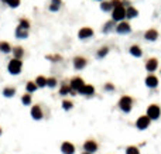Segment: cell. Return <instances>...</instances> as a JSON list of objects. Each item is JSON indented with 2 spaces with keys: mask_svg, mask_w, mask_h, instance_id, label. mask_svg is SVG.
<instances>
[{
  "mask_svg": "<svg viewBox=\"0 0 161 154\" xmlns=\"http://www.w3.org/2000/svg\"><path fill=\"white\" fill-rule=\"evenodd\" d=\"M124 19H126V7L124 6H119V7H114L112 10V20L123 21Z\"/></svg>",
  "mask_w": 161,
  "mask_h": 154,
  "instance_id": "6da1fadb",
  "label": "cell"
},
{
  "mask_svg": "<svg viewBox=\"0 0 161 154\" xmlns=\"http://www.w3.org/2000/svg\"><path fill=\"white\" fill-rule=\"evenodd\" d=\"M21 61H20V58H13L9 62V71H10V74H14V75H17L20 71H21Z\"/></svg>",
  "mask_w": 161,
  "mask_h": 154,
  "instance_id": "7a4b0ae2",
  "label": "cell"
},
{
  "mask_svg": "<svg viewBox=\"0 0 161 154\" xmlns=\"http://www.w3.org/2000/svg\"><path fill=\"white\" fill-rule=\"evenodd\" d=\"M131 31V27H130V24L127 21H119V24L116 26V33H119V34H129V33Z\"/></svg>",
  "mask_w": 161,
  "mask_h": 154,
  "instance_id": "3957f363",
  "label": "cell"
},
{
  "mask_svg": "<svg viewBox=\"0 0 161 154\" xmlns=\"http://www.w3.org/2000/svg\"><path fill=\"white\" fill-rule=\"evenodd\" d=\"M119 106H120V109L123 112H130V109H131V98L123 96L120 99V102H119Z\"/></svg>",
  "mask_w": 161,
  "mask_h": 154,
  "instance_id": "277c9868",
  "label": "cell"
},
{
  "mask_svg": "<svg viewBox=\"0 0 161 154\" xmlns=\"http://www.w3.org/2000/svg\"><path fill=\"white\" fill-rule=\"evenodd\" d=\"M160 107L157 106V105H151V106H148V109H147V116L150 117V119H158L160 117Z\"/></svg>",
  "mask_w": 161,
  "mask_h": 154,
  "instance_id": "5b68a950",
  "label": "cell"
},
{
  "mask_svg": "<svg viewBox=\"0 0 161 154\" xmlns=\"http://www.w3.org/2000/svg\"><path fill=\"white\" fill-rule=\"evenodd\" d=\"M93 36V30H92L91 27H82L79 31H78V37L80 40H86V38H89Z\"/></svg>",
  "mask_w": 161,
  "mask_h": 154,
  "instance_id": "8992f818",
  "label": "cell"
},
{
  "mask_svg": "<svg viewBox=\"0 0 161 154\" xmlns=\"http://www.w3.org/2000/svg\"><path fill=\"white\" fill-rule=\"evenodd\" d=\"M144 38L148 40V41H156L157 38H158V31H157L156 28H150V30H147L144 33Z\"/></svg>",
  "mask_w": 161,
  "mask_h": 154,
  "instance_id": "52a82bcc",
  "label": "cell"
},
{
  "mask_svg": "<svg viewBox=\"0 0 161 154\" xmlns=\"http://www.w3.org/2000/svg\"><path fill=\"white\" fill-rule=\"evenodd\" d=\"M137 127L140 129V130H143V129H145L148 124H150V117L148 116H141V117H139L137 119Z\"/></svg>",
  "mask_w": 161,
  "mask_h": 154,
  "instance_id": "ba28073f",
  "label": "cell"
},
{
  "mask_svg": "<svg viewBox=\"0 0 161 154\" xmlns=\"http://www.w3.org/2000/svg\"><path fill=\"white\" fill-rule=\"evenodd\" d=\"M83 85H85V84H83V81L80 79V78H74V79L71 81V85H69V86H71V89L79 90Z\"/></svg>",
  "mask_w": 161,
  "mask_h": 154,
  "instance_id": "9c48e42d",
  "label": "cell"
},
{
  "mask_svg": "<svg viewBox=\"0 0 161 154\" xmlns=\"http://www.w3.org/2000/svg\"><path fill=\"white\" fill-rule=\"evenodd\" d=\"M85 65H86V59L83 58V57H76V58L74 59V67H75V69L85 68Z\"/></svg>",
  "mask_w": 161,
  "mask_h": 154,
  "instance_id": "30bf717a",
  "label": "cell"
},
{
  "mask_svg": "<svg viewBox=\"0 0 161 154\" xmlns=\"http://www.w3.org/2000/svg\"><path fill=\"white\" fill-rule=\"evenodd\" d=\"M83 147H85L86 151H89V153H95V151L97 150V144L95 143L93 140H88V141L85 143V146H83Z\"/></svg>",
  "mask_w": 161,
  "mask_h": 154,
  "instance_id": "8fae6325",
  "label": "cell"
},
{
  "mask_svg": "<svg viewBox=\"0 0 161 154\" xmlns=\"http://www.w3.org/2000/svg\"><path fill=\"white\" fill-rule=\"evenodd\" d=\"M157 67H158V62H157L156 58H151L147 61V64H145V68H147V71H150V72H153V71H156Z\"/></svg>",
  "mask_w": 161,
  "mask_h": 154,
  "instance_id": "7c38bea8",
  "label": "cell"
},
{
  "mask_svg": "<svg viewBox=\"0 0 161 154\" xmlns=\"http://www.w3.org/2000/svg\"><path fill=\"white\" fill-rule=\"evenodd\" d=\"M139 16V10L137 9H134L131 6H129L127 9H126V17L127 19H134V17Z\"/></svg>",
  "mask_w": 161,
  "mask_h": 154,
  "instance_id": "4fadbf2b",
  "label": "cell"
},
{
  "mask_svg": "<svg viewBox=\"0 0 161 154\" xmlns=\"http://www.w3.org/2000/svg\"><path fill=\"white\" fill-rule=\"evenodd\" d=\"M16 37L20 38V40H24V38L28 37V30H24L21 27H17L16 28Z\"/></svg>",
  "mask_w": 161,
  "mask_h": 154,
  "instance_id": "5bb4252c",
  "label": "cell"
},
{
  "mask_svg": "<svg viewBox=\"0 0 161 154\" xmlns=\"http://www.w3.org/2000/svg\"><path fill=\"white\" fill-rule=\"evenodd\" d=\"M62 153L64 154H74V151H75V147H74V146H72V144L71 143H68V141H66V143H64L62 144Z\"/></svg>",
  "mask_w": 161,
  "mask_h": 154,
  "instance_id": "9a60e30c",
  "label": "cell"
},
{
  "mask_svg": "<svg viewBox=\"0 0 161 154\" xmlns=\"http://www.w3.org/2000/svg\"><path fill=\"white\" fill-rule=\"evenodd\" d=\"M78 92L82 93V95H92V93L95 92V89H93V86H91V85H83Z\"/></svg>",
  "mask_w": 161,
  "mask_h": 154,
  "instance_id": "2e32d148",
  "label": "cell"
},
{
  "mask_svg": "<svg viewBox=\"0 0 161 154\" xmlns=\"http://www.w3.org/2000/svg\"><path fill=\"white\" fill-rule=\"evenodd\" d=\"M31 115H32V117L34 119H37V120H40L41 117H43V112H41V109H40V106H35L31 109Z\"/></svg>",
  "mask_w": 161,
  "mask_h": 154,
  "instance_id": "e0dca14e",
  "label": "cell"
},
{
  "mask_svg": "<svg viewBox=\"0 0 161 154\" xmlns=\"http://www.w3.org/2000/svg\"><path fill=\"white\" fill-rule=\"evenodd\" d=\"M145 84H147V86H150V88H156L157 84H158V79H157L156 76L150 75V76H147V79H145Z\"/></svg>",
  "mask_w": 161,
  "mask_h": 154,
  "instance_id": "ac0fdd59",
  "label": "cell"
},
{
  "mask_svg": "<svg viewBox=\"0 0 161 154\" xmlns=\"http://www.w3.org/2000/svg\"><path fill=\"white\" fill-rule=\"evenodd\" d=\"M114 20H110V21H107L105 26L102 27V33H109V31H112L113 28L116 27V24H114Z\"/></svg>",
  "mask_w": 161,
  "mask_h": 154,
  "instance_id": "d6986e66",
  "label": "cell"
},
{
  "mask_svg": "<svg viewBox=\"0 0 161 154\" xmlns=\"http://www.w3.org/2000/svg\"><path fill=\"white\" fill-rule=\"evenodd\" d=\"M61 0H51V6H49V10L51 11H58L61 9Z\"/></svg>",
  "mask_w": 161,
  "mask_h": 154,
  "instance_id": "ffe728a7",
  "label": "cell"
},
{
  "mask_svg": "<svg viewBox=\"0 0 161 154\" xmlns=\"http://www.w3.org/2000/svg\"><path fill=\"white\" fill-rule=\"evenodd\" d=\"M100 9H102L103 11H110L113 10V6L110 1H106V0H102V4H100Z\"/></svg>",
  "mask_w": 161,
  "mask_h": 154,
  "instance_id": "44dd1931",
  "label": "cell"
},
{
  "mask_svg": "<svg viewBox=\"0 0 161 154\" xmlns=\"http://www.w3.org/2000/svg\"><path fill=\"white\" fill-rule=\"evenodd\" d=\"M130 53H131V55H134V57H141V48L139 47V45H133V47L130 48Z\"/></svg>",
  "mask_w": 161,
  "mask_h": 154,
  "instance_id": "7402d4cb",
  "label": "cell"
},
{
  "mask_svg": "<svg viewBox=\"0 0 161 154\" xmlns=\"http://www.w3.org/2000/svg\"><path fill=\"white\" fill-rule=\"evenodd\" d=\"M0 51H3V53H10L11 51L10 44L6 43V41H0Z\"/></svg>",
  "mask_w": 161,
  "mask_h": 154,
  "instance_id": "603a6c76",
  "label": "cell"
},
{
  "mask_svg": "<svg viewBox=\"0 0 161 154\" xmlns=\"http://www.w3.org/2000/svg\"><path fill=\"white\" fill-rule=\"evenodd\" d=\"M3 3H6V4L9 6V7H13V9H16V7H18V4H20V0H1Z\"/></svg>",
  "mask_w": 161,
  "mask_h": 154,
  "instance_id": "cb8c5ba5",
  "label": "cell"
},
{
  "mask_svg": "<svg viewBox=\"0 0 161 154\" xmlns=\"http://www.w3.org/2000/svg\"><path fill=\"white\" fill-rule=\"evenodd\" d=\"M13 54H14V58H21L23 55H24V51H23L21 47H16L13 50Z\"/></svg>",
  "mask_w": 161,
  "mask_h": 154,
  "instance_id": "d4e9b609",
  "label": "cell"
},
{
  "mask_svg": "<svg viewBox=\"0 0 161 154\" xmlns=\"http://www.w3.org/2000/svg\"><path fill=\"white\" fill-rule=\"evenodd\" d=\"M18 27H21L24 30H28V28H30V21H28L27 19H21L20 23H18Z\"/></svg>",
  "mask_w": 161,
  "mask_h": 154,
  "instance_id": "484cf974",
  "label": "cell"
},
{
  "mask_svg": "<svg viewBox=\"0 0 161 154\" xmlns=\"http://www.w3.org/2000/svg\"><path fill=\"white\" fill-rule=\"evenodd\" d=\"M35 84H37V86H45L47 85V79H45L44 76H38L37 81H35Z\"/></svg>",
  "mask_w": 161,
  "mask_h": 154,
  "instance_id": "4316f807",
  "label": "cell"
},
{
  "mask_svg": "<svg viewBox=\"0 0 161 154\" xmlns=\"http://www.w3.org/2000/svg\"><path fill=\"white\" fill-rule=\"evenodd\" d=\"M14 92H16V90L13 89V88H6V89L3 90V95L7 96V98H10V96L14 95Z\"/></svg>",
  "mask_w": 161,
  "mask_h": 154,
  "instance_id": "83f0119b",
  "label": "cell"
},
{
  "mask_svg": "<svg viewBox=\"0 0 161 154\" xmlns=\"http://www.w3.org/2000/svg\"><path fill=\"white\" fill-rule=\"evenodd\" d=\"M107 51H109V48H107V47L100 48V50L97 51V57H99V58H102V57H105V55L107 54Z\"/></svg>",
  "mask_w": 161,
  "mask_h": 154,
  "instance_id": "f1b7e54d",
  "label": "cell"
},
{
  "mask_svg": "<svg viewBox=\"0 0 161 154\" xmlns=\"http://www.w3.org/2000/svg\"><path fill=\"white\" fill-rule=\"evenodd\" d=\"M35 89H37V84H34V82H28L27 84V90L28 92H34Z\"/></svg>",
  "mask_w": 161,
  "mask_h": 154,
  "instance_id": "f546056e",
  "label": "cell"
},
{
  "mask_svg": "<svg viewBox=\"0 0 161 154\" xmlns=\"http://www.w3.org/2000/svg\"><path fill=\"white\" fill-rule=\"evenodd\" d=\"M126 154H140L137 147H129V149L126 150Z\"/></svg>",
  "mask_w": 161,
  "mask_h": 154,
  "instance_id": "4dcf8cb0",
  "label": "cell"
},
{
  "mask_svg": "<svg viewBox=\"0 0 161 154\" xmlns=\"http://www.w3.org/2000/svg\"><path fill=\"white\" fill-rule=\"evenodd\" d=\"M68 92H71V86L64 85L62 88H61V95H66Z\"/></svg>",
  "mask_w": 161,
  "mask_h": 154,
  "instance_id": "1f68e13d",
  "label": "cell"
},
{
  "mask_svg": "<svg viewBox=\"0 0 161 154\" xmlns=\"http://www.w3.org/2000/svg\"><path fill=\"white\" fill-rule=\"evenodd\" d=\"M23 103H24V105H30V102H31V98H30V95H24L23 96Z\"/></svg>",
  "mask_w": 161,
  "mask_h": 154,
  "instance_id": "d6a6232c",
  "label": "cell"
},
{
  "mask_svg": "<svg viewBox=\"0 0 161 154\" xmlns=\"http://www.w3.org/2000/svg\"><path fill=\"white\" fill-rule=\"evenodd\" d=\"M47 85L51 86V88H54V86L57 85V81L54 79V78H49V79H47Z\"/></svg>",
  "mask_w": 161,
  "mask_h": 154,
  "instance_id": "836d02e7",
  "label": "cell"
},
{
  "mask_svg": "<svg viewBox=\"0 0 161 154\" xmlns=\"http://www.w3.org/2000/svg\"><path fill=\"white\" fill-rule=\"evenodd\" d=\"M62 105H64V109H65V110H68V109H71V107H72V103H71V102H66V101H65Z\"/></svg>",
  "mask_w": 161,
  "mask_h": 154,
  "instance_id": "e575fe53",
  "label": "cell"
},
{
  "mask_svg": "<svg viewBox=\"0 0 161 154\" xmlns=\"http://www.w3.org/2000/svg\"><path fill=\"white\" fill-rule=\"evenodd\" d=\"M122 3H123L124 7H129V6H130V1H129V0H122Z\"/></svg>",
  "mask_w": 161,
  "mask_h": 154,
  "instance_id": "d590c367",
  "label": "cell"
},
{
  "mask_svg": "<svg viewBox=\"0 0 161 154\" xmlns=\"http://www.w3.org/2000/svg\"><path fill=\"white\" fill-rule=\"evenodd\" d=\"M106 89H109V90H112V89H113V86H112V85H106Z\"/></svg>",
  "mask_w": 161,
  "mask_h": 154,
  "instance_id": "8d00e7d4",
  "label": "cell"
},
{
  "mask_svg": "<svg viewBox=\"0 0 161 154\" xmlns=\"http://www.w3.org/2000/svg\"><path fill=\"white\" fill-rule=\"evenodd\" d=\"M83 154H92V153H89V151H86V153H83Z\"/></svg>",
  "mask_w": 161,
  "mask_h": 154,
  "instance_id": "74e56055",
  "label": "cell"
},
{
  "mask_svg": "<svg viewBox=\"0 0 161 154\" xmlns=\"http://www.w3.org/2000/svg\"><path fill=\"white\" fill-rule=\"evenodd\" d=\"M96 1H102V0H96Z\"/></svg>",
  "mask_w": 161,
  "mask_h": 154,
  "instance_id": "f35d334b",
  "label": "cell"
}]
</instances>
